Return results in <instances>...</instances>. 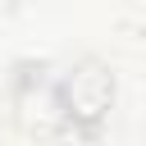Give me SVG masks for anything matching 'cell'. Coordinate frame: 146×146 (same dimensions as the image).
Returning a JSON list of instances; mask_svg holds the SVG:
<instances>
[{"mask_svg":"<svg viewBox=\"0 0 146 146\" xmlns=\"http://www.w3.org/2000/svg\"><path fill=\"white\" fill-rule=\"evenodd\" d=\"M9 123L27 137V141H59L64 132H73L64 96H59V73H50L46 64H18L14 82H9Z\"/></svg>","mask_w":146,"mask_h":146,"instance_id":"1","label":"cell"},{"mask_svg":"<svg viewBox=\"0 0 146 146\" xmlns=\"http://www.w3.org/2000/svg\"><path fill=\"white\" fill-rule=\"evenodd\" d=\"M59 96H64V110H68V123L73 132L82 137H96L110 114H114V100H119V78L105 59L96 55H82L73 64L59 68Z\"/></svg>","mask_w":146,"mask_h":146,"instance_id":"2","label":"cell"}]
</instances>
